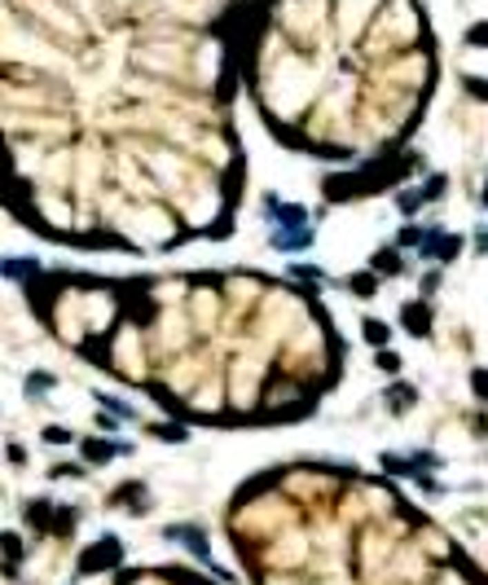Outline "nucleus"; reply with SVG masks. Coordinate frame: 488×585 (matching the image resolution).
Wrapping results in <instances>:
<instances>
[{
	"mask_svg": "<svg viewBox=\"0 0 488 585\" xmlns=\"http://www.w3.org/2000/svg\"><path fill=\"white\" fill-rule=\"evenodd\" d=\"M264 216L277 220L282 229H308V211L304 207H291V202H282V198H269L264 202Z\"/></svg>",
	"mask_w": 488,
	"mask_h": 585,
	"instance_id": "nucleus-1",
	"label": "nucleus"
},
{
	"mask_svg": "<svg viewBox=\"0 0 488 585\" xmlns=\"http://www.w3.org/2000/svg\"><path fill=\"white\" fill-rule=\"evenodd\" d=\"M458 251H462V242H458L453 233H445V229H431V233H427V242L418 247V256H427V260H453Z\"/></svg>",
	"mask_w": 488,
	"mask_h": 585,
	"instance_id": "nucleus-2",
	"label": "nucleus"
},
{
	"mask_svg": "<svg viewBox=\"0 0 488 585\" xmlns=\"http://www.w3.org/2000/svg\"><path fill=\"white\" fill-rule=\"evenodd\" d=\"M273 247H277V251H304V247H313V224H308V229H277V233H273Z\"/></svg>",
	"mask_w": 488,
	"mask_h": 585,
	"instance_id": "nucleus-3",
	"label": "nucleus"
},
{
	"mask_svg": "<svg viewBox=\"0 0 488 585\" xmlns=\"http://www.w3.org/2000/svg\"><path fill=\"white\" fill-rule=\"evenodd\" d=\"M400 321H404V326H409V330H418V334H427V330H431V317H427V304H404Z\"/></svg>",
	"mask_w": 488,
	"mask_h": 585,
	"instance_id": "nucleus-4",
	"label": "nucleus"
},
{
	"mask_svg": "<svg viewBox=\"0 0 488 585\" xmlns=\"http://www.w3.org/2000/svg\"><path fill=\"white\" fill-rule=\"evenodd\" d=\"M115 453H128V445H115V440H88L84 458L88 462H106V458H115Z\"/></svg>",
	"mask_w": 488,
	"mask_h": 585,
	"instance_id": "nucleus-5",
	"label": "nucleus"
},
{
	"mask_svg": "<svg viewBox=\"0 0 488 585\" xmlns=\"http://www.w3.org/2000/svg\"><path fill=\"white\" fill-rule=\"evenodd\" d=\"M422 242H427V233L418 229V224H404V229L396 233V251H409V247H413V251H418Z\"/></svg>",
	"mask_w": 488,
	"mask_h": 585,
	"instance_id": "nucleus-6",
	"label": "nucleus"
},
{
	"mask_svg": "<svg viewBox=\"0 0 488 585\" xmlns=\"http://www.w3.org/2000/svg\"><path fill=\"white\" fill-rule=\"evenodd\" d=\"M422 202H427V198H422V189H400V194H396V207H400V216H413V211H418Z\"/></svg>",
	"mask_w": 488,
	"mask_h": 585,
	"instance_id": "nucleus-7",
	"label": "nucleus"
},
{
	"mask_svg": "<svg viewBox=\"0 0 488 585\" xmlns=\"http://www.w3.org/2000/svg\"><path fill=\"white\" fill-rule=\"evenodd\" d=\"M365 339L374 343V348H383V343L391 339V330L383 326V321H374V317H365Z\"/></svg>",
	"mask_w": 488,
	"mask_h": 585,
	"instance_id": "nucleus-8",
	"label": "nucleus"
},
{
	"mask_svg": "<svg viewBox=\"0 0 488 585\" xmlns=\"http://www.w3.org/2000/svg\"><path fill=\"white\" fill-rule=\"evenodd\" d=\"M374 269L396 273V269H400V251H396V247H391V251H378V256H374Z\"/></svg>",
	"mask_w": 488,
	"mask_h": 585,
	"instance_id": "nucleus-9",
	"label": "nucleus"
},
{
	"mask_svg": "<svg viewBox=\"0 0 488 585\" xmlns=\"http://www.w3.org/2000/svg\"><path fill=\"white\" fill-rule=\"evenodd\" d=\"M445 189H449V176H431V181L422 185V198H440Z\"/></svg>",
	"mask_w": 488,
	"mask_h": 585,
	"instance_id": "nucleus-10",
	"label": "nucleus"
},
{
	"mask_svg": "<svg viewBox=\"0 0 488 585\" xmlns=\"http://www.w3.org/2000/svg\"><path fill=\"white\" fill-rule=\"evenodd\" d=\"M374 286H378L374 273H361V278H352V291H356V295H374Z\"/></svg>",
	"mask_w": 488,
	"mask_h": 585,
	"instance_id": "nucleus-11",
	"label": "nucleus"
},
{
	"mask_svg": "<svg viewBox=\"0 0 488 585\" xmlns=\"http://www.w3.org/2000/svg\"><path fill=\"white\" fill-rule=\"evenodd\" d=\"M462 84H467V93H475L480 102H488V79H475V75H467Z\"/></svg>",
	"mask_w": 488,
	"mask_h": 585,
	"instance_id": "nucleus-12",
	"label": "nucleus"
},
{
	"mask_svg": "<svg viewBox=\"0 0 488 585\" xmlns=\"http://www.w3.org/2000/svg\"><path fill=\"white\" fill-rule=\"evenodd\" d=\"M467 44H488V22H475L467 31Z\"/></svg>",
	"mask_w": 488,
	"mask_h": 585,
	"instance_id": "nucleus-13",
	"label": "nucleus"
},
{
	"mask_svg": "<svg viewBox=\"0 0 488 585\" xmlns=\"http://www.w3.org/2000/svg\"><path fill=\"white\" fill-rule=\"evenodd\" d=\"M49 387H53V378L44 374V370H40V374H31V383H27V392H49Z\"/></svg>",
	"mask_w": 488,
	"mask_h": 585,
	"instance_id": "nucleus-14",
	"label": "nucleus"
},
{
	"mask_svg": "<svg viewBox=\"0 0 488 585\" xmlns=\"http://www.w3.org/2000/svg\"><path fill=\"white\" fill-rule=\"evenodd\" d=\"M44 440H49V445H66L70 432H66V427H49V432H44Z\"/></svg>",
	"mask_w": 488,
	"mask_h": 585,
	"instance_id": "nucleus-15",
	"label": "nucleus"
},
{
	"mask_svg": "<svg viewBox=\"0 0 488 585\" xmlns=\"http://www.w3.org/2000/svg\"><path fill=\"white\" fill-rule=\"evenodd\" d=\"M374 361H378V365H383V370H400V356H396V352H378V356H374Z\"/></svg>",
	"mask_w": 488,
	"mask_h": 585,
	"instance_id": "nucleus-16",
	"label": "nucleus"
},
{
	"mask_svg": "<svg viewBox=\"0 0 488 585\" xmlns=\"http://www.w3.org/2000/svg\"><path fill=\"white\" fill-rule=\"evenodd\" d=\"M475 392L488 401V370H475Z\"/></svg>",
	"mask_w": 488,
	"mask_h": 585,
	"instance_id": "nucleus-17",
	"label": "nucleus"
},
{
	"mask_svg": "<svg viewBox=\"0 0 488 585\" xmlns=\"http://www.w3.org/2000/svg\"><path fill=\"white\" fill-rule=\"evenodd\" d=\"M159 436H163V440H181L185 432H181V427H159Z\"/></svg>",
	"mask_w": 488,
	"mask_h": 585,
	"instance_id": "nucleus-18",
	"label": "nucleus"
},
{
	"mask_svg": "<svg viewBox=\"0 0 488 585\" xmlns=\"http://www.w3.org/2000/svg\"><path fill=\"white\" fill-rule=\"evenodd\" d=\"M475 251H480V256L488 251V229H480V233H475Z\"/></svg>",
	"mask_w": 488,
	"mask_h": 585,
	"instance_id": "nucleus-19",
	"label": "nucleus"
},
{
	"mask_svg": "<svg viewBox=\"0 0 488 585\" xmlns=\"http://www.w3.org/2000/svg\"><path fill=\"white\" fill-rule=\"evenodd\" d=\"M484 207H488V185H484Z\"/></svg>",
	"mask_w": 488,
	"mask_h": 585,
	"instance_id": "nucleus-20",
	"label": "nucleus"
}]
</instances>
